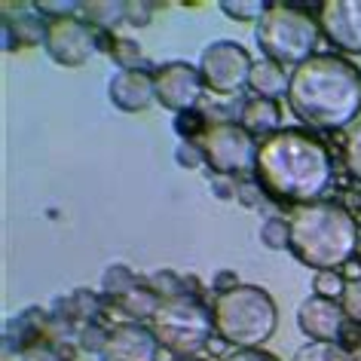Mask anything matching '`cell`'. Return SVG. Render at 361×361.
<instances>
[{
	"label": "cell",
	"mask_w": 361,
	"mask_h": 361,
	"mask_svg": "<svg viewBox=\"0 0 361 361\" xmlns=\"http://www.w3.org/2000/svg\"><path fill=\"white\" fill-rule=\"evenodd\" d=\"M288 104L310 129H346L361 114V71L340 56H312L294 68Z\"/></svg>",
	"instance_id": "obj_2"
},
{
	"label": "cell",
	"mask_w": 361,
	"mask_h": 361,
	"mask_svg": "<svg viewBox=\"0 0 361 361\" xmlns=\"http://www.w3.org/2000/svg\"><path fill=\"white\" fill-rule=\"evenodd\" d=\"M83 13L89 25H98V28H114L126 19V4H114V0H89L83 4Z\"/></svg>",
	"instance_id": "obj_18"
},
{
	"label": "cell",
	"mask_w": 361,
	"mask_h": 361,
	"mask_svg": "<svg viewBox=\"0 0 361 361\" xmlns=\"http://www.w3.org/2000/svg\"><path fill=\"white\" fill-rule=\"evenodd\" d=\"M343 159H346V169L361 180V123L349 126L346 141H343Z\"/></svg>",
	"instance_id": "obj_23"
},
{
	"label": "cell",
	"mask_w": 361,
	"mask_h": 361,
	"mask_svg": "<svg viewBox=\"0 0 361 361\" xmlns=\"http://www.w3.org/2000/svg\"><path fill=\"white\" fill-rule=\"evenodd\" d=\"M107 95H111L114 107H120L126 114H141L157 102V80L153 74L141 68H120L111 77V86H107Z\"/></svg>",
	"instance_id": "obj_13"
},
{
	"label": "cell",
	"mask_w": 361,
	"mask_h": 361,
	"mask_svg": "<svg viewBox=\"0 0 361 361\" xmlns=\"http://www.w3.org/2000/svg\"><path fill=\"white\" fill-rule=\"evenodd\" d=\"M153 80H157V102L175 114H184V111L190 114L200 104L202 89H205L200 68L187 65V61H171V65L159 68Z\"/></svg>",
	"instance_id": "obj_10"
},
{
	"label": "cell",
	"mask_w": 361,
	"mask_h": 361,
	"mask_svg": "<svg viewBox=\"0 0 361 361\" xmlns=\"http://www.w3.org/2000/svg\"><path fill=\"white\" fill-rule=\"evenodd\" d=\"M319 31V19H312L310 13L291 4H269L267 16L257 25V47L276 65L300 68L315 56Z\"/></svg>",
	"instance_id": "obj_5"
},
{
	"label": "cell",
	"mask_w": 361,
	"mask_h": 361,
	"mask_svg": "<svg viewBox=\"0 0 361 361\" xmlns=\"http://www.w3.org/2000/svg\"><path fill=\"white\" fill-rule=\"evenodd\" d=\"M343 312H346V319L361 324V276L346 282V291H343Z\"/></svg>",
	"instance_id": "obj_25"
},
{
	"label": "cell",
	"mask_w": 361,
	"mask_h": 361,
	"mask_svg": "<svg viewBox=\"0 0 361 361\" xmlns=\"http://www.w3.org/2000/svg\"><path fill=\"white\" fill-rule=\"evenodd\" d=\"M153 16V4H126V19L132 25H147Z\"/></svg>",
	"instance_id": "obj_29"
},
{
	"label": "cell",
	"mask_w": 361,
	"mask_h": 361,
	"mask_svg": "<svg viewBox=\"0 0 361 361\" xmlns=\"http://www.w3.org/2000/svg\"><path fill=\"white\" fill-rule=\"evenodd\" d=\"M37 10L56 16V19H65V16H74V10H83V4H71V0H65V4H52V0H40Z\"/></svg>",
	"instance_id": "obj_28"
},
{
	"label": "cell",
	"mask_w": 361,
	"mask_h": 361,
	"mask_svg": "<svg viewBox=\"0 0 361 361\" xmlns=\"http://www.w3.org/2000/svg\"><path fill=\"white\" fill-rule=\"evenodd\" d=\"M355 255H358V260H361V236H358V251H355Z\"/></svg>",
	"instance_id": "obj_31"
},
{
	"label": "cell",
	"mask_w": 361,
	"mask_h": 361,
	"mask_svg": "<svg viewBox=\"0 0 361 361\" xmlns=\"http://www.w3.org/2000/svg\"><path fill=\"white\" fill-rule=\"evenodd\" d=\"M343 322H346L343 303L328 300V297L312 294L297 306V324L312 343H337L343 334Z\"/></svg>",
	"instance_id": "obj_12"
},
{
	"label": "cell",
	"mask_w": 361,
	"mask_h": 361,
	"mask_svg": "<svg viewBox=\"0 0 361 361\" xmlns=\"http://www.w3.org/2000/svg\"><path fill=\"white\" fill-rule=\"evenodd\" d=\"M159 294L157 291H150V288H132V291H126L120 297V310L126 315H132V319H153L159 310Z\"/></svg>",
	"instance_id": "obj_17"
},
{
	"label": "cell",
	"mask_w": 361,
	"mask_h": 361,
	"mask_svg": "<svg viewBox=\"0 0 361 361\" xmlns=\"http://www.w3.org/2000/svg\"><path fill=\"white\" fill-rule=\"evenodd\" d=\"M251 68H255V61H251L245 47H239L233 40H218L202 49L200 74L212 92H221V95L239 92L242 86H248Z\"/></svg>",
	"instance_id": "obj_8"
},
{
	"label": "cell",
	"mask_w": 361,
	"mask_h": 361,
	"mask_svg": "<svg viewBox=\"0 0 361 361\" xmlns=\"http://www.w3.org/2000/svg\"><path fill=\"white\" fill-rule=\"evenodd\" d=\"M104 352L111 361H157L159 340L144 324H120L104 340Z\"/></svg>",
	"instance_id": "obj_14"
},
{
	"label": "cell",
	"mask_w": 361,
	"mask_h": 361,
	"mask_svg": "<svg viewBox=\"0 0 361 361\" xmlns=\"http://www.w3.org/2000/svg\"><path fill=\"white\" fill-rule=\"evenodd\" d=\"M221 13L230 16V19L236 22H255V19H264L269 4H264V0H221Z\"/></svg>",
	"instance_id": "obj_20"
},
{
	"label": "cell",
	"mask_w": 361,
	"mask_h": 361,
	"mask_svg": "<svg viewBox=\"0 0 361 361\" xmlns=\"http://www.w3.org/2000/svg\"><path fill=\"white\" fill-rule=\"evenodd\" d=\"M355 221H358V227H361V209H358V214H355Z\"/></svg>",
	"instance_id": "obj_32"
},
{
	"label": "cell",
	"mask_w": 361,
	"mask_h": 361,
	"mask_svg": "<svg viewBox=\"0 0 361 361\" xmlns=\"http://www.w3.org/2000/svg\"><path fill=\"white\" fill-rule=\"evenodd\" d=\"M104 288L111 294H126V291H132L135 288V279H132V269L129 267H123V264H116V267H107L104 269Z\"/></svg>",
	"instance_id": "obj_24"
},
{
	"label": "cell",
	"mask_w": 361,
	"mask_h": 361,
	"mask_svg": "<svg viewBox=\"0 0 361 361\" xmlns=\"http://www.w3.org/2000/svg\"><path fill=\"white\" fill-rule=\"evenodd\" d=\"M288 83H291V77H285V71L282 65H276V61H257L255 68H251V80H248V86L255 89V95L257 98H276L288 92Z\"/></svg>",
	"instance_id": "obj_16"
},
{
	"label": "cell",
	"mask_w": 361,
	"mask_h": 361,
	"mask_svg": "<svg viewBox=\"0 0 361 361\" xmlns=\"http://www.w3.org/2000/svg\"><path fill=\"white\" fill-rule=\"evenodd\" d=\"M178 162H180V166H187V169H196L200 162H205L202 147H196L193 141H180L178 144Z\"/></svg>",
	"instance_id": "obj_27"
},
{
	"label": "cell",
	"mask_w": 361,
	"mask_h": 361,
	"mask_svg": "<svg viewBox=\"0 0 361 361\" xmlns=\"http://www.w3.org/2000/svg\"><path fill=\"white\" fill-rule=\"evenodd\" d=\"M319 28L337 49L361 56V0H324Z\"/></svg>",
	"instance_id": "obj_11"
},
{
	"label": "cell",
	"mask_w": 361,
	"mask_h": 361,
	"mask_svg": "<svg viewBox=\"0 0 361 361\" xmlns=\"http://www.w3.org/2000/svg\"><path fill=\"white\" fill-rule=\"evenodd\" d=\"M200 147H202L205 162H209L218 175H245V171L257 169L260 144L242 123L209 126L200 138Z\"/></svg>",
	"instance_id": "obj_7"
},
{
	"label": "cell",
	"mask_w": 361,
	"mask_h": 361,
	"mask_svg": "<svg viewBox=\"0 0 361 361\" xmlns=\"http://www.w3.org/2000/svg\"><path fill=\"white\" fill-rule=\"evenodd\" d=\"M257 178L273 200L310 205L334 180L331 150L306 129H279L260 141Z\"/></svg>",
	"instance_id": "obj_1"
},
{
	"label": "cell",
	"mask_w": 361,
	"mask_h": 361,
	"mask_svg": "<svg viewBox=\"0 0 361 361\" xmlns=\"http://www.w3.org/2000/svg\"><path fill=\"white\" fill-rule=\"evenodd\" d=\"M224 361H279V358H273L264 349H236L233 355H227Z\"/></svg>",
	"instance_id": "obj_30"
},
{
	"label": "cell",
	"mask_w": 361,
	"mask_h": 361,
	"mask_svg": "<svg viewBox=\"0 0 361 361\" xmlns=\"http://www.w3.org/2000/svg\"><path fill=\"white\" fill-rule=\"evenodd\" d=\"M242 126L255 135H276L279 126H282V111H279V104L273 102V98H248L245 107H242Z\"/></svg>",
	"instance_id": "obj_15"
},
{
	"label": "cell",
	"mask_w": 361,
	"mask_h": 361,
	"mask_svg": "<svg viewBox=\"0 0 361 361\" xmlns=\"http://www.w3.org/2000/svg\"><path fill=\"white\" fill-rule=\"evenodd\" d=\"M214 331L239 349H257L276 334L279 310L264 288L236 285L214 300Z\"/></svg>",
	"instance_id": "obj_4"
},
{
	"label": "cell",
	"mask_w": 361,
	"mask_h": 361,
	"mask_svg": "<svg viewBox=\"0 0 361 361\" xmlns=\"http://www.w3.org/2000/svg\"><path fill=\"white\" fill-rule=\"evenodd\" d=\"M291 361H355V355H349V352H343L337 343H306L294 352Z\"/></svg>",
	"instance_id": "obj_19"
},
{
	"label": "cell",
	"mask_w": 361,
	"mask_h": 361,
	"mask_svg": "<svg viewBox=\"0 0 361 361\" xmlns=\"http://www.w3.org/2000/svg\"><path fill=\"white\" fill-rule=\"evenodd\" d=\"M260 242L269 251H282L285 245L291 248V227H288L285 218H267L264 227H260Z\"/></svg>",
	"instance_id": "obj_21"
},
{
	"label": "cell",
	"mask_w": 361,
	"mask_h": 361,
	"mask_svg": "<svg viewBox=\"0 0 361 361\" xmlns=\"http://www.w3.org/2000/svg\"><path fill=\"white\" fill-rule=\"evenodd\" d=\"M43 43L56 65L80 68L95 56L98 37L89 22H80L77 16H65V19H52L43 31Z\"/></svg>",
	"instance_id": "obj_9"
},
{
	"label": "cell",
	"mask_w": 361,
	"mask_h": 361,
	"mask_svg": "<svg viewBox=\"0 0 361 361\" xmlns=\"http://www.w3.org/2000/svg\"><path fill=\"white\" fill-rule=\"evenodd\" d=\"M214 331V315L193 297H169L159 303L153 315V334L159 346H166L175 355H196L205 349Z\"/></svg>",
	"instance_id": "obj_6"
},
{
	"label": "cell",
	"mask_w": 361,
	"mask_h": 361,
	"mask_svg": "<svg viewBox=\"0 0 361 361\" xmlns=\"http://www.w3.org/2000/svg\"><path fill=\"white\" fill-rule=\"evenodd\" d=\"M355 361H361V352H358V355H355Z\"/></svg>",
	"instance_id": "obj_33"
},
{
	"label": "cell",
	"mask_w": 361,
	"mask_h": 361,
	"mask_svg": "<svg viewBox=\"0 0 361 361\" xmlns=\"http://www.w3.org/2000/svg\"><path fill=\"white\" fill-rule=\"evenodd\" d=\"M291 251L312 269H337L358 251V221L337 202L294 205L288 214Z\"/></svg>",
	"instance_id": "obj_3"
},
{
	"label": "cell",
	"mask_w": 361,
	"mask_h": 361,
	"mask_svg": "<svg viewBox=\"0 0 361 361\" xmlns=\"http://www.w3.org/2000/svg\"><path fill=\"white\" fill-rule=\"evenodd\" d=\"M114 59L120 61V68H138V61H141V47L135 40H126V37H120V40H114Z\"/></svg>",
	"instance_id": "obj_26"
},
{
	"label": "cell",
	"mask_w": 361,
	"mask_h": 361,
	"mask_svg": "<svg viewBox=\"0 0 361 361\" xmlns=\"http://www.w3.org/2000/svg\"><path fill=\"white\" fill-rule=\"evenodd\" d=\"M312 288L319 297H328V300H343V291H346V279H343L337 269H322V273H315L312 279Z\"/></svg>",
	"instance_id": "obj_22"
}]
</instances>
